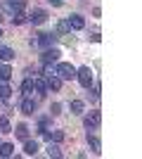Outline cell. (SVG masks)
<instances>
[{
	"label": "cell",
	"instance_id": "obj_1",
	"mask_svg": "<svg viewBox=\"0 0 142 159\" xmlns=\"http://www.w3.org/2000/svg\"><path fill=\"white\" fill-rule=\"evenodd\" d=\"M54 74H57L62 81H69V79H74V76H76V69L71 64H67V62H62V64H57Z\"/></svg>",
	"mask_w": 142,
	"mask_h": 159
},
{
	"label": "cell",
	"instance_id": "obj_2",
	"mask_svg": "<svg viewBox=\"0 0 142 159\" xmlns=\"http://www.w3.org/2000/svg\"><path fill=\"white\" fill-rule=\"evenodd\" d=\"M76 76H78V81H81L83 88H90V83H93V71H90L88 66L78 69V71H76Z\"/></svg>",
	"mask_w": 142,
	"mask_h": 159
},
{
	"label": "cell",
	"instance_id": "obj_3",
	"mask_svg": "<svg viewBox=\"0 0 142 159\" xmlns=\"http://www.w3.org/2000/svg\"><path fill=\"white\" fill-rule=\"evenodd\" d=\"M57 60H59V50L57 48H47L45 52H43V64H52Z\"/></svg>",
	"mask_w": 142,
	"mask_h": 159
},
{
	"label": "cell",
	"instance_id": "obj_4",
	"mask_svg": "<svg viewBox=\"0 0 142 159\" xmlns=\"http://www.w3.org/2000/svg\"><path fill=\"white\" fill-rule=\"evenodd\" d=\"M100 121H102V116H100V112H90L88 116H85V128H97L100 126Z\"/></svg>",
	"mask_w": 142,
	"mask_h": 159
},
{
	"label": "cell",
	"instance_id": "obj_5",
	"mask_svg": "<svg viewBox=\"0 0 142 159\" xmlns=\"http://www.w3.org/2000/svg\"><path fill=\"white\" fill-rule=\"evenodd\" d=\"M54 40H57V36H54V33H41L36 43H38V45H41V48H50V45H52V43H54Z\"/></svg>",
	"mask_w": 142,
	"mask_h": 159
},
{
	"label": "cell",
	"instance_id": "obj_6",
	"mask_svg": "<svg viewBox=\"0 0 142 159\" xmlns=\"http://www.w3.org/2000/svg\"><path fill=\"white\" fill-rule=\"evenodd\" d=\"M31 21H33V24H45V21H47V12H45V10H33Z\"/></svg>",
	"mask_w": 142,
	"mask_h": 159
},
{
	"label": "cell",
	"instance_id": "obj_7",
	"mask_svg": "<svg viewBox=\"0 0 142 159\" xmlns=\"http://www.w3.org/2000/svg\"><path fill=\"white\" fill-rule=\"evenodd\" d=\"M45 83H47L50 90H59V88H62V79H59V76H52V74H47V81H45Z\"/></svg>",
	"mask_w": 142,
	"mask_h": 159
},
{
	"label": "cell",
	"instance_id": "obj_8",
	"mask_svg": "<svg viewBox=\"0 0 142 159\" xmlns=\"http://www.w3.org/2000/svg\"><path fill=\"white\" fill-rule=\"evenodd\" d=\"M69 26L71 29H83L85 21H83V17H78V14H71V17H69Z\"/></svg>",
	"mask_w": 142,
	"mask_h": 159
},
{
	"label": "cell",
	"instance_id": "obj_9",
	"mask_svg": "<svg viewBox=\"0 0 142 159\" xmlns=\"http://www.w3.org/2000/svg\"><path fill=\"white\" fill-rule=\"evenodd\" d=\"M33 109H36V105H33V100H24V102H21V112L24 114H33Z\"/></svg>",
	"mask_w": 142,
	"mask_h": 159
},
{
	"label": "cell",
	"instance_id": "obj_10",
	"mask_svg": "<svg viewBox=\"0 0 142 159\" xmlns=\"http://www.w3.org/2000/svg\"><path fill=\"white\" fill-rule=\"evenodd\" d=\"M24 152H26V154H36V152H38V143H33V140H26Z\"/></svg>",
	"mask_w": 142,
	"mask_h": 159
},
{
	"label": "cell",
	"instance_id": "obj_11",
	"mask_svg": "<svg viewBox=\"0 0 142 159\" xmlns=\"http://www.w3.org/2000/svg\"><path fill=\"white\" fill-rule=\"evenodd\" d=\"M17 138H21V140L28 138V126L26 124H19V126H17Z\"/></svg>",
	"mask_w": 142,
	"mask_h": 159
},
{
	"label": "cell",
	"instance_id": "obj_12",
	"mask_svg": "<svg viewBox=\"0 0 142 159\" xmlns=\"http://www.w3.org/2000/svg\"><path fill=\"white\" fill-rule=\"evenodd\" d=\"M10 93H12V90H10V86H7L5 81L0 79V98H2V100H7V98H10Z\"/></svg>",
	"mask_w": 142,
	"mask_h": 159
},
{
	"label": "cell",
	"instance_id": "obj_13",
	"mask_svg": "<svg viewBox=\"0 0 142 159\" xmlns=\"http://www.w3.org/2000/svg\"><path fill=\"white\" fill-rule=\"evenodd\" d=\"M47 140H50V143H62V140H64V133H62V131L47 133Z\"/></svg>",
	"mask_w": 142,
	"mask_h": 159
},
{
	"label": "cell",
	"instance_id": "obj_14",
	"mask_svg": "<svg viewBox=\"0 0 142 159\" xmlns=\"http://www.w3.org/2000/svg\"><path fill=\"white\" fill-rule=\"evenodd\" d=\"M12 152H14V145H10V143L0 145V154H2V157H12Z\"/></svg>",
	"mask_w": 142,
	"mask_h": 159
},
{
	"label": "cell",
	"instance_id": "obj_15",
	"mask_svg": "<svg viewBox=\"0 0 142 159\" xmlns=\"http://www.w3.org/2000/svg\"><path fill=\"white\" fill-rule=\"evenodd\" d=\"M88 143H90V147H93V152H97V154H100L102 152V150H100V140H97V138H95V135H88Z\"/></svg>",
	"mask_w": 142,
	"mask_h": 159
},
{
	"label": "cell",
	"instance_id": "obj_16",
	"mask_svg": "<svg viewBox=\"0 0 142 159\" xmlns=\"http://www.w3.org/2000/svg\"><path fill=\"white\" fill-rule=\"evenodd\" d=\"M14 57V52L10 50V48H0V60H5V62H10Z\"/></svg>",
	"mask_w": 142,
	"mask_h": 159
},
{
	"label": "cell",
	"instance_id": "obj_17",
	"mask_svg": "<svg viewBox=\"0 0 142 159\" xmlns=\"http://www.w3.org/2000/svg\"><path fill=\"white\" fill-rule=\"evenodd\" d=\"M31 90H33V79H26L24 83H21V93H24V95H28Z\"/></svg>",
	"mask_w": 142,
	"mask_h": 159
},
{
	"label": "cell",
	"instance_id": "obj_18",
	"mask_svg": "<svg viewBox=\"0 0 142 159\" xmlns=\"http://www.w3.org/2000/svg\"><path fill=\"white\" fill-rule=\"evenodd\" d=\"M71 114H83V102L81 100H74V102H71Z\"/></svg>",
	"mask_w": 142,
	"mask_h": 159
},
{
	"label": "cell",
	"instance_id": "obj_19",
	"mask_svg": "<svg viewBox=\"0 0 142 159\" xmlns=\"http://www.w3.org/2000/svg\"><path fill=\"white\" fill-rule=\"evenodd\" d=\"M10 76H12V69L2 64V66H0V79H2V81H10Z\"/></svg>",
	"mask_w": 142,
	"mask_h": 159
},
{
	"label": "cell",
	"instance_id": "obj_20",
	"mask_svg": "<svg viewBox=\"0 0 142 159\" xmlns=\"http://www.w3.org/2000/svg\"><path fill=\"white\" fill-rule=\"evenodd\" d=\"M33 86H36V90H38V93H45V90H47V83H45V81H41V79L33 81Z\"/></svg>",
	"mask_w": 142,
	"mask_h": 159
},
{
	"label": "cell",
	"instance_id": "obj_21",
	"mask_svg": "<svg viewBox=\"0 0 142 159\" xmlns=\"http://www.w3.org/2000/svg\"><path fill=\"white\" fill-rule=\"evenodd\" d=\"M47 154H50V157H62V152H59V147H57V145H50Z\"/></svg>",
	"mask_w": 142,
	"mask_h": 159
},
{
	"label": "cell",
	"instance_id": "obj_22",
	"mask_svg": "<svg viewBox=\"0 0 142 159\" xmlns=\"http://www.w3.org/2000/svg\"><path fill=\"white\" fill-rule=\"evenodd\" d=\"M0 131H2V133H10V121H7L5 116L0 119Z\"/></svg>",
	"mask_w": 142,
	"mask_h": 159
},
{
	"label": "cell",
	"instance_id": "obj_23",
	"mask_svg": "<svg viewBox=\"0 0 142 159\" xmlns=\"http://www.w3.org/2000/svg\"><path fill=\"white\" fill-rule=\"evenodd\" d=\"M50 2H52V5H62V0H50Z\"/></svg>",
	"mask_w": 142,
	"mask_h": 159
},
{
	"label": "cell",
	"instance_id": "obj_24",
	"mask_svg": "<svg viewBox=\"0 0 142 159\" xmlns=\"http://www.w3.org/2000/svg\"><path fill=\"white\" fill-rule=\"evenodd\" d=\"M0 19H2V14H0Z\"/></svg>",
	"mask_w": 142,
	"mask_h": 159
},
{
	"label": "cell",
	"instance_id": "obj_25",
	"mask_svg": "<svg viewBox=\"0 0 142 159\" xmlns=\"http://www.w3.org/2000/svg\"><path fill=\"white\" fill-rule=\"evenodd\" d=\"M0 36H2V31H0Z\"/></svg>",
	"mask_w": 142,
	"mask_h": 159
}]
</instances>
